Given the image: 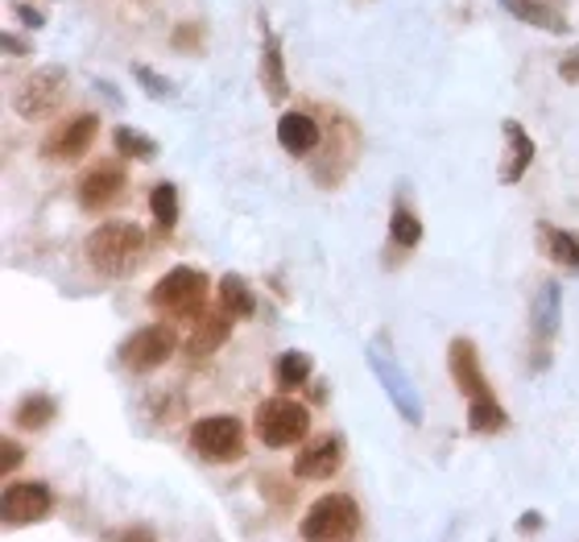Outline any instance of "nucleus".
Returning <instances> with one entry per match:
<instances>
[{"instance_id": "32", "label": "nucleus", "mask_w": 579, "mask_h": 542, "mask_svg": "<svg viewBox=\"0 0 579 542\" xmlns=\"http://www.w3.org/2000/svg\"><path fill=\"white\" fill-rule=\"evenodd\" d=\"M559 79H562V84H579V51L562 54V63H559Z\"/></svg>"}, {"instance_id": "6", "label": "nucleus", "mask_w": 579, "mask_h": 542, "mask_svg": "<svg viewBox=\"0 0 579 542\" xmlns=\"http://www.w3.org/2000/svg\"><path fill=\"white\" fill-rule=\"evenodd\" d=\"M190 452L207 464H232L244 456V423L237 414H204L190 423Z\"/></svg>"}, {"instance_id": "17", "label": "nucleus", "mask_w": 579, "mask_h": 542, "mask_svg": "<svg viewBox=\"0 0 579 542\" xmlns=\"http://www.w3.org/2000/svg\"><path fill=\"white\" fill-rule=\"evenodd\" d=\"M261 84H265V91H270L273 104H282L290 96L286 46H282V37L273 34L270 25H261Z\"/></svg>"}, {"instance_id": "7", "label": "nucleus", "mask_w": 579, "mask_h": 542, "mask_svg": "<svg viewBox=\"0 0 579 542\" xmlns=\"http://www.w3.org/2000/svg\"><path fill=\"white\" fill-rule=\"evenodd\" d=\"M67 67H37L34 75H25L21 87L13 91V112L25 120L51 117L58 104L67 100Z\"/></svg>"}, {"instance_id": "9", "label": "nucleus", "mask_w": 579, "mask_h": 542, "mask_svg": "<svg viewBox=\"0 0 579 542\" xmlns=\"http://www.w3.org/2000/svg\"><path fill=\"white\" fill-rule=\"evenodd\" d=\"M559 315H562V286L559 282H543L529 306V336H534V369L543 373L550 360V344L559 336Z\"/></svg>"}, {"instance_id": "18", "label": "nucleus", "mask_w": 579, "mask_h": 542, "mask_svg": "<svg viewBox=\"0 0 579 542\" xmlns=\"http://www.w3.org/2000/svg\"><path fill=\"white\" fill-rule=\"evenodd\" d=\"M319 141H324V129H319V120L310 112H282L277 117V145L286 153L307 158V153H315Z\"/></svg>"}, {"instance_id": "2", "label": "nucleus", "mask_w": 579, "mask_h": 542, "mask_svg": "<svg viewBox=\"0 0 579 542\" xmlns=\"http://www.w3.org/2000/svg\"><path fill=\"white\" fill-rule=\"evenodd\" d=\"M364 356H369V369H373V377L381 381V390L390 393L393 410H397L409 426L423 423V390L414 386V377H409L406 365L397 360V353L390 348V339L385 336L369 339V353Z\"/></svg>"}, {"instance_id": "5", "label": "nucleus", "mask_w": 579, "mask_h": 542, "mask_svg": "<svg viewBox=\"0 0 579 542\" xmlns=\"http://www.w3.org/2000/svg\"><path fill=\"white\" fill-rule=\"evenodd\" d=\"M360 530V506L348 492H327L307 509V518L298 522V534L307 542H336L352 539Z\"/></svg>"}, {"instance_id": "26", "label": "nucleus", "mask_w": 579, "mask_h": 542, "mask_svg": "<svg viewBox=\"0 0 579 542\" xmlns=\"http://www.w3.org/2000/svg\"><path fill=\"white\" fill-rule=\"evenodd\" d=\"M220 303L237 315V319H253L256 315V299L253 290H249V282L240 278V273H223L220 282Z\"/></svg>"}, {"instance_id": "31", "label": "nucleus", "mask_w": 579, "mask_h": 542, "mask_svg": "<svg viewBox=\"0 0 579 542\" xmlns=\"http://www.w3.org/2000/svg\"><path fill=\"white\" fill-rule=\"evenodd\" d=\"M0 51L9 54V58H25V54H34V46L18 34H0Z\"/></svg>"}, {"instance_id": "11", "label": "nucleus", "mask_w": 579, "mask_h": 542, "mask_svg": "<svg viewBox=\"0 0 579 542\" xmlns=\"http://www.w3.org/2000/svg\"><path fill=\"white\" fill-rule=\"evenodd\" d=\"M96 133H100V117H96V112H79V117H70L58 133H51L42 141V158H46V162H79V158L91 150Z\"/></svg>"}, {"instance_id": "19", "label": "nucleus", "mask_w": 579, "mask_h": 542, "mask_svg": "<svg viewBox=\"0 0 579 542\" xmlns=\"http://www.w3.org/2000/svg\"><path fill=\"white\" fill-rule=\"evenodd\" d=\"M501 9L517 18L522 25H534V30H546V34H571V25L562 18L550 0H501Z\"/></svg>"}, {"instance_id": "33", "label": "nucleus", "mask_w": 579, "mask_h": 542, "mask_svg": "<svg viewBox=\"0 0 579 542\" xmlns=\"http://www.w3.org/2000/svg\"><path fill=\"white\" fill-rule=\"evenodd\" d=\"M13 13H18V18L25 21V25H30V30H42V25H46V18L37 13L34 4H25V0H18V4H13Z\"/></svg>"}, {"instance_id": "1", "label": "nucleus", "mask_w": 579, "mask_h": 542, "mask_svg": "<svg viewBox=\"0 0 579 542\" xmlns=\"http://www.w3.org/2000/svg\"><path fill=\"white\" fill-rule=\"evenodd\" d=\"M87 261L100 278H129L145 261V232L129 220H108L87 237Z\"/></svg>"}, {"instance_id": "35", "label": "nucleus", "mask_w": 579, "mask_h": 542, "mask_svg": "<svg viewBox=\"0 0 579 542\" xmlns=\"http://www.w3.org/2000/svg\"><path fill=\"white\" fill-rule=\"evenodd\" d=\"M112 539H157V534L145 525H129V530H112Z\"/></svg>"}, {"instance_id": "29", "label": "nucleus", "mask_w": 579, "mask_h": 542, "mask_svg": "<svg viewBox=\"0 0 579 542\" xmlns=\"http://www.w3.org/2000/svg\"><path fill=\"white\" fill-rule=\"evenodd\" d=\"M204 37H207V30L199 25V21H183L178 30H174V37H171V46L174 51H183V54H199L204 51Z\"/></svg>"}, {"instance_id": "12", "label": "nucleus", "mask_w": 579, "mask_h": 542, "mask_svg": "<svg viewBox=\"0 0 579 542\" xmlns=\"http://www.w3.org/2000/svg\"><path fill=\"white\" fill-rule=\"evenodd\" d=\"M447 369H451L456 390H460L468 402H477V398H493L489 377H484V369H480L477 344H472L468 336H456L451 344H447Z\"/></svg>"}, {"instance_id": "8", "label": "nucleus", "mask_w": 579, "mask_h": 542, "mask_svg": "<svg viewBox=\"0 0 579 542\" xmlns=\"http://www.w3.org/2000/svg\"><path fill=\"white\" fill-rule=\"evenodd\" d=\"M174 348H178V336H174L171 323H150L120 344V365L129 373H154L171 360Z\"/></svg>"}, {"instance_id": "34", "label": "nucleus", "mask_w": 579, "mask_h": 542, "mask_svg": "<svg viewBox=\"0 0 579 542\" xmlns=\"http://www.w3.org/2000/svg\"><path fill=\"white\" fill-rule=\"evenodd\" d=\"M534 530H543V513H538V509H526V513L517 518V534H534Z\"/></svg>"}, {"instance_id": "25", "label": "nucleus", "mask_w": 579, "mask_h": 542, "mask_svg": "<svg viewBox=\"0 0 579 542\" xmlns=\"http://www.w3.org/2000/svg\"><path fill=\"white\" fill-rule=\"evenodd\" d=\"M543 240H546V257H550L555 265L579 273V237L576 232H562V228L543 224Z\"/></svg>"}, {"instance_id": "22", "label": "nucleus", "mask_w": 579, "mask_h": 542, "mask_svg": "<svg viewBox=\"0 0 579 542\" xmlns=\"http://www.w3.org/2000/svg\"><path fill=\"white\" fill-rule=\"evenodd\" d=\"M13 419H18L21 431H46L58 419V406H54L51 393H25L13 410Z\"/></svg>"}, {"instance_id": "21", "label": "nucleus", "mask_w": 579, "mask_h": 542, "mask_svg": "<svg viewBox=\"0 0 579 542\" xmlns=\"http://www.w3.org/2000/svg\"><path fill=\"white\" fill-rule=\"evenodd\" d=\"M390 240L402 249V253L423 245V220H418V212H414L406 199H397L390 212Z\"/></svg>"}, {"instance_id": "24", "label": "nucleus", "mask_w": 579, "mask_h": 542, "mask_svg": "<svg viewBox=\"0 0 579 542\" xmlns=\"http://www.w3.org/2000/svg\"><path fill=\"white\" fill-rule=\"evenodd\" d=\"M150 212H154V224L162 237H171L178 228V187L174 183H154L150 191Z\"/></svg>"}, {"instance_id": "15", "label": "nucleus", "mask_w": 579, "mask_h": 542, "mask_svg": "<svg viewBox=\"0 0 579 542\" xmlns=\"http://www.w3.org/2000/svg\"><path fill=\"white\" fill-rule=\"evenodd\" d=\"M343 464V440L340 435H324V440L307 443L294 456V476L298 480H331Z\"/></svg>"}, {"instance_id": "20", "label": "nucleus", "mask_w": 579, "mask_h": 542, "mask_svg": "<svg viewBox=\"0 0 579 542\" xmlns=\"http://www.w3.org/2000/svg\"><path fill=\"white\" fill-rule=\"evenodd\" d=\"M310 373H315V365H310L307 353H298V348H290V353H282L277 360H273V386L282 393H294L303 390L310 381Z\"/></svg>"}, {"instance_id": "14", "label": "nucleus", "mask_w": 579, "mask_h": 542, "mask_svg": "<svg viewBox=\"0 0 579 542\" xmlns=\"http://www.w3.org/2000/svg\"><path fill=\"white\" fill-rule=\"evenodd\" d=\"M124 195V170L117 162H103V166H91L79 178V207L84 212H103L112 207Z\"/></svg>"}, {"instance_id": "10", "label": "nucleus", "mask_w": 579, "mask_h": 542, "mask_svg": "<svg viewBox=\"0 0 579 542\" xmlns=\"http://www.w3.org/2000/svg\"><path fill=\"white\" fill-rule=\"evenodd\" d=\"M51 509H54V492L46 480H18V485H4V492H0L4 525H34L42 522Z\"/></svg>"}, {"instance_id": "4", "label": "nucleus", "mask_w": 579, "mask_h": 542, "mask_svg": "<svg viewBox=\"0 0 579 542\" xmlns=\"http://www.w3.org/2000/svg\"><path fill=\"white\" fill-rule=\"evenodd\" d=\"M310 435V410L303 402H294L290 393L265 398L256 406V440L265 447H294Z\"/></svg>"}, {"instance_id": "28", "label": "nucleus", "mask_w": 579, "mask_h": 542, "mask_svg": "<svg viewBox=\"0 0 579 542\" xmlns=\"http://www.w3.org/2000/svg\"><path fill=\"white\" fill-rule=\"evenodd\" d=\"M133 79L145 87V96H154V100H174V96H178V87H174L162 71L145 67V63H136L133 67Z\"/></svg>"}, {"instance_id": "3", "label": "nucleus", "mask_w": 579, "mask_h": 542, "mask_svg": "<svg viewBox=\"0 0 579 542\" xmlns=\"http://www.w3.org/2000/svg\"><path fill=\"white\" fill-rule=\"evenodd\" d=\"M207 282L204 270H195V265H174L154 290H150V306L162 311V315H171V319H199L207 311Z\"/></svg>"}, {"instance_id": "23", "label": "nucleus", "mask_w": 579, "mask_h": 542, "mask_svg": "<svg viewBox=\"0 0 579 542\" xmlns=\"http://www.w3.org/2000/svg\"><path fill=\"white\" fill-rule=\"evenodd\" d=\"M468 426L477 435H501L510 426V414L496 398H477V402H468Z\"/></svg>"}, {"instance_id": "16", "label": "nucleus", "mask_w": 579, "mask_h": 542, "mask_svg": "<svg viewBox=\"0 0 579 542\" xmlns=\"http://www.w3.org/2000/svg\"><path fill=\"white\" fill-rule=\"evenodd\" d=\"M232 323H237V315H232L223 303L216 306V311H204V315L195 319V327H190L187 353L190 356H211L216 348H223L228 336H232Z\"/></svg>"}, {"instance_id": "13", "label": "nucleus", "mask_w": 579, "mask_h": 542, "mask_svg": "<svg viewBox=\"0 0 579 542\" xmlns=\"http://www.w3.org/2000/svg\"><path fill=\"white\" fill-rule=\"evenodd\" d=\"M501 137H505V158H501V170H496V178L513 187V183H522L526 178V170L534 166V137L522 129V120H501Z\"/></svg>"}, {"instance_id": "27", "label": "nucleus", "mask_w": 579, "mask_h": 542, "mask_svg": "<svg viewBox=\"0 0 579 542\" xmlns=\"http://www.w3.org/2000/svg\"><path fill=\"white\" fill-rule=\"evenodd\" d=\"M112 145H117V153L133 158V162H150V158H157V141H154V137L136 133V129H129V124H120L117 133H112Z\"/></svg>"}, {"instance_id": "30", "label": "nucleus", "mask_w": 579, "mask_h": 542, "mask_svg": "<svg viewBox=\"0 0 579 542\" xmlns=\"http://www.w3.org/2000/svg\"><path fill=\"white\" fill-rule=\"evenodd\" d=\"M21 459H25V452H21V443H18V440H0V476L13 473Z\"/></svg>"}]
</instances>
